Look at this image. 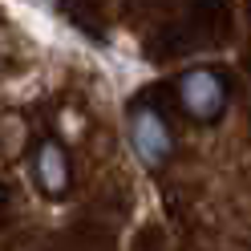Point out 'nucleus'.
I'll use <instances>...</instances> for the list:
<instances>
[{
    "label": "nucleus",
    "instance_id": "f257e3e1",
    "mask_svg": "<svg viewBox=\"0 0 251 251\" xmlns=\"http://www.w3.org/2000/svg\"><path fill=\"white\" fill-rule=\"evenodd\" d=\"M178 98H182L191 118L211 122V118H219V109L227 101V85H223V77L211 73V69H191L178 81Z\"/></svg>",
    "mask_w": 251,
    "mask_h": 251
},
{
    "label": "nucleus",
    "instance_id": "7ed1b4c3",
    "mask_svg": "<svg viewBox=\"0 0 251 251\" xmlns=\"http://www.w3.org/2000/svg\"><path fill=\"white\" fill-rule=\"evenodd\" d=\"M37 178L41 186L49 195H65V186H69V162H65V150L53 146V142H45L41 154H37Z\"/></svg>",
    "mask_w": 251,
    "mask_h": 251
},
{
    "label": "nucleus",
    "instance_id": "20e7f679",
    "mask_svg": "<svg viewBox=\"0 0 251 251\" xmlns=\"http://www.w3.org/2000/svg\"><path fill=\"white\" fill-rule=\"evenodd\" d=\"M21 4H33V8H53L57 0H21Z\"/></svg>",
    "mask_w": 251,
    "mask_h": 251
},
{
    "label": "nucleus",
    "instance_id": "f03ea898",
    "mask_svg": "<svg viewBox=\"0 0 251 251\" xmlns=\"http://www.w3.org/2000/svg\"><path fill=\"white\" fill-rule=\"evenodd\" d=\"M130 142L138 150V158H142V166H150V170L170 158V130H166V122L154 114V109H134Z\"/></svg>",
    "mask_w": 251,
    "mask_h": 251
}]
</instances>
